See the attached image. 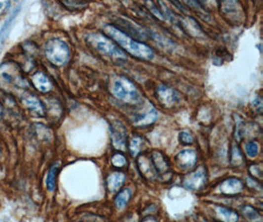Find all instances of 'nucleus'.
Returning <instances> with one entry per match:
<instances>
[{
  "label": "nucleus",
  "mask_w": 263,
  "mask_h": 222,
  "mask_svg": "<svg viewBox=\"0 0 263 222\" xmlns=\"http://www.w3.org/2000/svg\"><path fill=\"white\" fill-rule=\"evenodd\" d=\"M104 32L112 39V41H114L120 47L128 51L131 55L144 60H150L154 57V52L150 46L134 41L130 36H127L124 32L120 31L114 26H105Z\"/></svg>",
  "instance_id": "nucleus-1"
},
{
  "label": "nucleus",
  "mask_w": 263,
  "mask_h": 222,
  "mask_svg": "<svg viewBox=\"0 0 263 222\" xmlns=\"http://www.w3.org/2000/svg\"><path fill=\"white\" fill-rule=\"evenodd\" d=\"M0 86L6 89H24L27 82L19 66L13 62L0 65Z\"/></svg>",
  "instance_id": "nucleus-2"
},
{
  "label": "nucleus",
  "mask_w": 263,
  "mask_h": 222,
  "mask_svg": "<svg viewBox=\"0 0 263 222\" xmlns=\"http://www.w3.org/2000/svg\"><path fill=\"white\" fill-rule=\"evenodd\" d=\"M87 41L89 44L99 52L114 59H125V53L108 37L102 34H91Z\"/></svg>",
  "instance_id": "nucleus-3"
},
{
  "label": "nucleus",
  "mask_w": 263,
  "mask_h": 222,
  "mask_svg": "<svg viewBox=\"0 0 263 222\" xmlns=\"http://www.w3.org/2000/svg\"><path fill=\"white\" fill-rule=\"evenodd\" d=\"M44 53L46 58L55 66L65 65L70 57L68 45L57 39L50 40L44 46Z\"/></svg>",
  "instance_id": "nucleus-4"
},
{
  "label": "nucleus",
  "mask_w": 263,
  "mask_h": 222,
  "mask_svg": "<svg viewBox=\"0 0 263 222\" xmlns=\"http://www.w3.org/2000/svg\"><path fill=\"white\" fill-rule=\"evenodd\" d=\"M113 93L118 100L127 104H136L140 101V93L136 86L124 77L114 80Z\"/></svg>",
  "instance_id": "nucleus-5"
},
{
  "label": "nucleus",
  "mask_w": 263,
  "mask_h": 222,
  "mask_svg": "<svg viewBox=\"0 0 263 222\" xmlns=\"http://www.w3.org/2000/svg\"><path fill=\"white\" fill-rule=\"evenodd\" d=\"M206 180H207V177H206V172L204 168H198L197 170L188 174L185 178L184 184L189 190L199 191L206 184Z\"/></svg>",
  "instance_id": "nucleus-6"
},
{
  "label": "nucleus",
  "mask_w": 263,
  "mask_h": 222,
  "mask_svg": "<svg viewBox=\"0 0 263 222\" xmlns=\"http://www.w3.org/2000/svg\"><path fill=\"white\" fill-rule=\"evenodd\" d=\"M112 139L113 144L116 149L123 150L126 145V136H125V130L123 126L119 123H114L112 126Z\"/></svg>",
  "instance_id": "nucleus-7"
},
{
  "label": "nucleus",
  "mask_w": 263,
  "mask_h": 222,
  "mask_svg": "<svg viewBox=\"0 0 263 222\" xmlns=\"http://www.w3.org/2000/svg\"><path fill=\"white\" fill-rule=\"evenodd\" d=\"M197 156L192 150H183L176 156L177 164L184 169H189L196 163Z\"/></svg>",
  "instance_id": "nucleus-8"
},
{
  "label": "nucleus",
  "mask_w": 263,
  "mask_h": 222,
  "mask_svg": "<svg viewBox=\"0 0 263 222\" xmlns=\"http://www.w3.org/2000/svg\"><path fill=\"white\" fill-rule=\"evenodd\" d=\"M32 83L34 87L41 93L49 92L52 88L51 82L42 72H37L36 74H34V76L32 77Z\"/></svg>",
  "instance_id": "nucleus-9"
},
{
  "label": "nucleus",
  "mask_w": 263,
  "mask_h": 222,
  "mask_svg": "<svg viewBox=\"0 0 263 222\" xmlns=\"http://www.w3.org/2000/svg\"><path fill=\"white\" fill-rule=\"evenodd\" d=\"M220 190L222 193L226 195H236L242 192L243 183L241 180L236 178H231L223 182L220 186Z\"/></svg>",
  "instance_id": "nucleus-10"
},
{
  "label": "nucleus",
  "mask_w": 263,
  "mask_h": 222,
  "mask_svg": "<svg viewBox=\"0 0 263 222\" xmlns=\"http://www.w3.org/2000/svg\"><path fill=\"white\" fill-rule=\"evenodd\" d=\"M157 120V112L153 107H150L146 110L145 113H141L137 115V117L134 119V125L138 127H144L149 126L153 124Z\"/></svg>",
  "instance_id": "nucleus-11"
},
{
  "label": "nucleus",
  "mask_w": 263,
  "mask_h": 222,
  "mask_svg": "<svg viewBox=\"0 0 263 222\" xmlns=\"http://www.w3.org/2000/svg\"><path fill=\"white\" fill-rule=\"evenodd\" d=\"M153 167L155 169V171L160 174V175H164L166 173L169 172V164L167 162V160L165 159V157L163 156L162 153L155 151L152 154V160H151Z\"/></svg>",
  "instance_id": "nucleus-12"
},
{
  "label": "nucleus",
  "mask_w": 263,
  "mask_h": 222,
  "mask_svg": "<svg viewBox=\"0 0 263 222\" xmlns=\"http://www.w3.org/2000/svg\"><path fill=\"white\" fill-rule=\"evenodd\" d=\"M158 96H159L160 101L164 105H167V106L173 105L178 100L177 93L173 89L166 87V86H161L158 89Z\"/></svg>",
  "instance_id": "nucleus-13"
},
{
  "label": "nucleus",
  "mask_w": 263,
  "mask_h": 222,
  "mask_svg": "<svg viewBox=\"0 0 263 222\" xmlns=\"http://www.w3.org/2000/svg\"><path fill=\"white\" fill-rule=\"evenodd\" d=\"M24 104L26 105V107L32 111L33 113L38 115V116H43L44 115V108L42 106V104L40 103V101L35 97V96H28L25 97L23 100Z\"/></svg>",
  "instance_id": "nucleus-14"
},
{
  "label": "nucleus",
  "mask_w": 263,
  "mask_h": 222,
  "mask_svg": "<svg viewBox=\"0 0 263 222\" xmlns=\"http://www.w3.org/2000/svg\"><path fill=\"white\" fill-rule=\"evenodd\" d=\"M124 180H125V176L122 173L115 172V173L111 174L107 180V185H108L109 191L110 192L118 191L120 189V187L122 186Z\"/></svg>",
  "instance_id": "nucleus-15"
},
{
  "label": "nucleus",
  "mask_w": 263,
  "mask_h": 222,
  "mask_svg": "<svg viewBox=\"0 0 263 222\" xmlns=\"http://www.w3.org/2000/svg\"><path fill=\"white\" fill-rule=\"evenodd\" d=\"M215 212L217 214L218 219L222 222H237L239 220V217L235 212L225 209L223 207H216Z\"/></svg>",
  "instance_id": "nucleus-16"
},
{
  "label": "nucleus",
  "mask_w": 263,
  "mask_h": 222,
  "mask_svg": "<svg viewBox=\"0 0 263 222\" xmlns=\"http://www.w3.org/2000/svg\"><path fill=\"white\" fill-rule=\"evenodd\" d=\"M59 166H60V163L59 162H56L54 163L48 173H47V177H46V188L49 192H52L54 189H55V181H56V175H57V172L59 170Z\"/></svg>",
  "instance_id": "nucleus-17"
},
{
  "label": "nucleus",
  "mask_w": 263,
  "mask_h": 222,
  "mask_svg": "<svg viewBox=\"0 0 263 222\" xmlns=\"http://www.w3.org/2000/svg\"><path fill=\"white\" fill-rule=\"evenodd\" d=\"M130 197H131L130 190L125 189V190L121 191L117 195V197L115 199V206L117 207V209H119V210L120 209H123L128 204V202L130 200Z\"/></svg>",
  "instance_id": "nucleus-18"
},
{
  "label": "nucleus",
  "mask_w": 263,
  "mask_h": 222,
  "mask_svg": "<svg viewBox=\"0 0 263 222\" xmlns=\"http://www.w3.org/2000/svg\"><path fill=\"white\" fill-rule=\"evenodd\" d=\"M143 145H144V141L141 137H139V136L133 137L130 141V144H129V149H130L131 154L133 156H137L141 152Z\"/></svg>",
  "instance_id": "nucleus-19"
},
{
  "label": "nucleus",
  "mask_w": 263,
  "mask_h": 222,
  "mask_svg": "<svg viewBox=\"0 0 263 222\" xmlns=\"http://www.w3.org/2000/svg\"><path fill=\"white\" fill-rule=\"evenodd\" d=\"M243 214L245 215V217L253 222H262V217L261 215L252 207H246L243 210Z\"/></svg>",
  "instance_id": "nucleus-20"
},
{
  "label": "nucleus",
  "mask_w": 263,
  "mask_h": 222,
  "mask_svg": "<svg viewBox=\"0 0 263 222\" xmlns=\"http://www.w3.org/2000/svg\"><path fill=\"white\" fill-rule=\"evenodd\" d=\"M243 162H244V158H243L242 152L239 149V147L235 145L233 147L232 153H231V163H232V165L238 167V166H241L243 164Z\"/></svg>",
  "instance_id": "nucleus-21"
},
{
  "label": "nucleus",
  "mask_w": 263,
  "mask_h": 222,
  "mask_svg": "<svg viewBox=\"0 0 263 222\" xmlns=\"http://www.w3.org/2000/svg\"><path fill=\"white\" fill-rule=\"evenodd\" d=\"M246 151H247V154L249 157H251V158L257 157L259 154V151H260L259 144L255 141L248 143L246 146Z\"/></svg>",
  "instance_id": "nucleus-22"
},
{
  "label": "nucleus",
  "mask_w": 263,
  "mask_h": 222,
  "mask_svg": "<svg viewBox=\"0 0 263 222\" xmlns=\"http://www.w3.org/2000/svg\"><path fill=\"white\" fill-rule=\"evenodd\" d=\"M112 162H113V166H115L117 168H121V167H123L126 164V159H125V157L122 154L116 153V154H114L113 156Z\"/></svg>",
  "instance_id": "nucleus-23"
},
{
  "label": "nucleus",
  "mask_w": 263,
  "mask_h": 222,
  "mask_svg": "<svg viewBox=\"0 0 263 222\" xmlns=\"http://www.w3.org/2000/svg\"><path fill=\"white\" fill-rule=\"evenodd\" d=\"M66 7L71 8V9H78V8H83L88 5L87 2H81V1H63L62 2Z\"/></svg>",
  "instance_id": "nucleus-24"
},
{
  "label": "nucleus",
  "mask_w": 263,
  "mask_h": 222,
  "mask_svg": "<svg viewBox=\"0 0 263 222\" xmlns=\"http://www.w3.org/2000/svg\"><path fill=\"white\" fill-rule=\"evenodd\" d=\"M181 140L185 144H190L193 141V137H192V135H191V133L189 132L186 131V132H183L181 133Z\"/></svg>",
  "instance_id": "nucleus-25"
},
{
  "label": "nucleus",
  "mask_w": 263,
  "mask_h": 222,
  "mask_svg": "<svg viewBox=\"0 0 263 222\" xmlns=\"http://www.w3.org/2000/svg\"><path fill=\"white\" fill-rule=\"evenodd\" d=\"M254 106H255L256 110L259 111V113L263 112V100L261 97L256 98V100L254 101Z\"/></svg>",
  "instance_id": "nucleus-26"
},
{
  "label": "nucleus",
  "mask_w": 263,
  "mask_h": 222,
  "mask_svg": "<svg viewBox=\"0 0 263 222\" xmlns=\"http://www.w3.org/2000/svg\"><path fill=\"white\" fill-rule=\"evenodd\" d=\"M10 3L9 1H0V14L5 12L6 9L9 7Z\"/></svg>",
  "instance_id": "nucleus-27"
},
{
  "label": "nucleus",
  "mask_w": 263,
  "mask_h": 222,
  "mask_svg": "<svg viewBox=\"0 0 263 222\" xmlns=\"http://www.w3.org/2000/svg\"><path fill=\"white\" fill-rule=\"evenodd\" d=\"M157 222L154 219H152V218H148V219H146V220H144L143 222Z\"/></svg>",
  "instance_id": "nucleus-28"
},
{
  "label": "nucleus",
  "mask_w": 263,
  "mask_h": 222,
  "mask_svg": "<svg viewBox=\"0 0 263 222\" xmlns=\"http://www.w3.org/2000/svg\"><path fill=\"white\" fill-rule=\"evenodd\" d=\"M1 112H2V107H1V105H0V114H1Z\"/></svg>",
  "instance_id": "nucleus-29"
},
{
  "label": "nucleus",
  "mask_w": 263,
  "mask_h": 222,
  "mask_svg": "<svg viewBox=\"0 0 263 222\" xmlns=\"http://www.w3.org/2000/svg\"></svg>",
  "instance_id": "nucleus-30"
}]
</instances>
